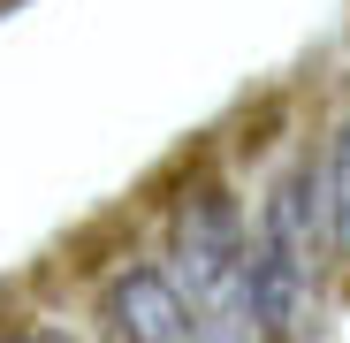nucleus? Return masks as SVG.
I'll use <instances>...</instances> for the list:
<instances>
[{
  "label": "nucleus",
  "mask_w": 350,
  "mask_h": 343,
  "mask_svg": "<svg viewBox=\"0 0 350 343\" xmlns=\"http://www.w3.org/2000/svg\"><path fill=\"white\" fill-rule=\"evenodd\" d=\"M327 244H335V221H327V191H320V168H289V176L267 191V214H259V237H252V328L259 343H289L312 313V282L327 267Z\"/></svg>",
  "instance_id": "obj_1"
},
{
  "label": "nucleus",
  "mask_w": 350,
  "mask_h": 343,
  "mask_svg": "<svg viewBox=\"0 0 350 343\" xmlns=\"http://www.w3.org/2000/svg\"><path fill=\"white\" fill-rule=\"evenodd\" d=\"M252 237L221 183H198L175 206V290L198 313V343H259L252 328Z\"/></svg>",
  "instance_id": "obj_2"
},
{
  "label": "nucleus",
  "mask_w": 350,
  "mask_h": 343,
  "mask_svg": "<svg viewBox=\"0 0 350 343\" xmlns=\"http://www.w3.org/2000/svg\"><path fill=\"white\" fill-rule=\"evenodd\" d=\"M99 305H107L114 343H198V313L167 267H122Z\"/></svg>",
  "instance_id": "obj_3"
},
{
  "label": "nucleus",
  "mask_w": 350,
  "mask_h": 343,
  "mask_svg": "<svg viewBox=\"0 0 350 343\" xmlns=\"http://www.w3.org/2000/svg\"><path fill=\"white\" fill-rule=\"evenodd\" d=\"M320 191H327V221H335V252H350V123H335V138H327Z\"/></svg>",
  "instance_id": "obj_4"
},
{
  "label": "nucleus",
  "mask_w": 350,
  "mask_h": 343,
  "mask_svg": "<svg viewBox=\"0 0 350 343\" xmlns=\"http://www.w3.org/2000/svg\"><path fill=\"white\" fill-rule=\"evenodd\" d=\"M8 343H77V335H62V328H16Z\"/></svg>",
  "instance_id": "obj_5"
}]
</instances>
